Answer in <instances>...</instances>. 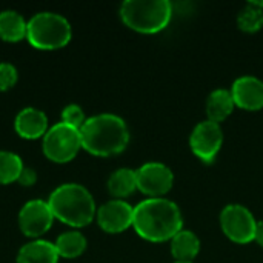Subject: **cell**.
<instances>
[{
    "label": "cell",
    "mask_w": 263,
    "mask_h": 263,
    "mask_svg": "<svg viewBox=\"0 0 263 263\" xmlns=\"http://www.w3.org/2000/svg\"><path fill=\"white\" fill-rule=\"evenodd\" d=\"M133 227L142 239L159 243L171 240L182 231L183 219L174 202L163 197H153L134 208Z\"/></svg>",
    "instance_id": "6da1fadb"
},
{
    "label": "cell",
    "mask_w": 263,
    "mask_h": 263,
    "mask_svg": "<svg viewBox=\"0 0 263 263\" xmlns=\"http://www.w3.org/2000/svg\"><path fill=\"white\" fill-rule=\"evenodd\" d=\"M82 148L100 157L122 153L129 142V131L125 120L116 114H97L85 120L80 128Z\"/></svg>",
    "instance_id": "7a4b0ae2"
},
{
    "label": "cell",
    "mask_w": 263,
    "mask_h": 263,
    "mask_svg": "<svg viewBox=\"0 0 263 263\" xmlns=\"http://www.w3.org/2000/svg\"><path fill=\"white\" fill-rule=\"evenodd\" d=\"M48 205L54 219L74 228L89 225L97 214L91 193L79 183H63L57 186L51 193Z\"/></svg>",
    "instance_id": "3957f363"
},
{
    "label": "cell",
    "mask_w": 263,
    "mask_h": 263,
    "mask_svg": "<svg viewBox=\"0 0 263 263\" xmlns=\"http://www.w3.org/2000/svg\"><path fill=\"white\" fill-rule=\"evenodd\" d=\"M173 6L168 0H126L120 6L123 23L143 34L165 29L171 20Z\"/></svg>",
    "instance_id": "277c9868"
},
{
    "label": "cell",
    "mask_w": 263,
    "mask_h": 263,
    "mask_svg": "<svg viewBox=\"0 0 263 263\" xmlns=\"http://www.w3.org/2000/svg\"><path fill=\"white\" fill-rule=\"evenodd\" d=\"M72 29L69 22L57 14L43 11L32 15L28 22V42L37 49H59L69 43Z\"/></svg>",
    "instance_id": "5b68a950"
},
{
    "label": "cell",
    "mask_w": 263,
    "mask_h": 263,
    "mask_svg": "<svg viewBox=\"0 0 263 263\" xmlns=\"http://www.w3.org/2000/svg\"><path fill=\"white\" fill-rule=\"evenodd\" d=\"M80 148V129L63 122L52 125L43 136V154L55 163H66L72 160Z\"/></svg>",
    "instance_id": "8992f818"
},
{
    "label": "cell",
    "mask_w": 263,
    "mask_h": 263,
    "mask_svg": "<svg viewBox=\"0 0 263 263\" xmlns=\"http://www.w3.org/2000/svg\"><path fill=\"white\" fill-rule=\"evenodd\" d=\"M220 227L223 234L236 243H250L254 240L257 222L251 211L242 205H228L220 213Z\"/></svg>",
    "instance_id": "52a82bcc"
},
{
    "label": "cell",
    "mask_w": 263,
    "mask_h": 263,
    "mask_svg": "<svg viewBox=\"0 0 263 263\" xmlns=\"http://www.w3.org/2000/svg\"><path fill=\"white\" fill-rule=\"evenodd\" d=\"M54 222V214L48 205V202L42 199L29 200L25 203L18 213V227L20 231L26 237H32L34 240L43 236Z\"/></svg>",
    "instance_id": "ba28073f"
},
{
    "label": "cell",
    "mask_w": 263,
    "mask_h": 263,
    "mask_svg": "<svg viewBox=\"0 0 263 263\" xmlns=\"http://www.w3.org/2000/svg\"><path fill=\"white\" fill-rule=\"evenodd\" d=\"M223 143V133L219 123L205 120L196 125L190 136L193 153L202 162H213Z\"/></svg>",
    "instance_id": "9c48e42d"
},
{
    "label": "cell",
    "mask_w": 263,
    "mask_h": 263,
    "mask_svg": "<svg viewBox=\"0 0 263 263\" xmlns=\"http://www.w3.org/2000/svg\"><path fill=\"white\" fill-rule=\"evenodd\" d=\"M136 177L137 190L149 196V199L165 196L174 183L173 171L166 165L159 162H148L142 165L136 171Z\"/></svg>",
    "instance_id": "30bf717a"
},
{
    "label": "cell",
    "mask_w": 263,
    "mask_h": 263,
    "mask_svg": "<svg viewBox=\"0 0 263 263\" xmlns=\"http://www.w3.org/2000/svg\"><path fill=\"white\" fill-rule=\"evenodd\" d=\"M133 220L134 208L122 199L109 200L97 210V222L100 228L109 234H117L128 230L133 227Z\"/></svg>",
    "instance_id": "8fae6325"
},
{
    "label": "cell",
    "mask_w": 263,
    "mask_h": 263,
    "mask_svg": "<svg viewBox=\"0 0 263 263\" xmlns=\"http://www.w3.org/2000/svg\"><path fill=\"white\" fill-rule=\"evenodd\" d=\"M236 106L247 111H257L263 108V82L254 76L239 77L230 89Z\"/></svg>",
    "instance_id": "7c38bea8"
},
{
    "label": "cell",
    "mask_w": 263,
    "mask_h": 263,
    "mask_svg": "<svg viewBox=\"0 0 263 263\" xmlns=\"http://www.w3.org/2000/svg\"><path fill=\"white\" fill-rule=\"evenodd\" d=\"M15 131L20 137L28 139V140H34L39 137H43L46 134L48 128V117L43 111L28 106L23 108L14 122Z\"/></svg>",
    "instance_id": "4fadbf2b"
},
{
    "label": "cell",
    "mask_w": 263,
    "mask_h": 263,
    "mask_svg": "<svg viewBox=\"0 0 263 263\" xmlns=\"http://www.w3.org/2000/svg\"><path fill=\"white\" fill-rule=\"evenodd\" d=\"M59 259L54 243L42 239L23 245L17 254V263H57Z\"/></svg>",
    "instance_id": "5bb4252c"
},
{
    "label": "cell",
    "mask_w": 263,
    "mask_h": 263,
    "mask_svg": "<svg viewBox=\"0 0 263 263\" xmlns=\"http://www.w3.org/2000/svg\"><path fill=\"white\" fill-rule=\"evenodd\" d=\"M236 108L233 94L230 89H216L208 96L206 100V114H208V120L214 122V123H220L223 122L227 117L231 116L233 109Z\"/></svg>",
    "instance_id": "9a60e30c"
},
{
    "label": "cell",
    "mask_w": 263,
    "mask_h": 263,
    "mask_svg": "<svg viewBox=\"0 0 263 263\" xmlns=\"http://www.w3.org/2000/svg\"><path fill=\"white\" fill-rule=\"evenodd\" d=\"M28 22L17 11L6 9L0 12V39L5 42H20L26 39Z\"/></svg>",
    "instance_id": "2e32d148"
},
{
    "label": "cell",
    "mask_w": 263,
    "mask_h": 263,
    "mask_svg": "<svg viewBox=\"0 0 263 263\" xmlns=\"http://www.w3.org/2000/svg\"><path fill=\"white\" fill-rule=\"evenodd\" d=\"M200 251V240L191 231H179L171 239V253L177 262L193 263Z\"/></svg>",
    "instance_id": "e0dca14e"
},
{
    "label": "cell",
    "mask_w": 263,
    "mask_h": 263,
    "mask_svg": "<svg viewBox=\"0 0 263 263\" xmlns=\"http://www.w3.org/2000/svg\"><path fill=\"white\" fill-rule=\"evenodd\" d=\"M136 190H137V177L134 170L120 168L114 171L108 179V191L111 193V196L117 199L128 197Z\"/></svg>",
    "instance_id": "ac0fdd59"
},
{
    "label": "cell",
    "mask_w": 263,
    "mask_h": 263,
    "mask_svg": "<svg viewBox=\"0 0 263 263\" xmlns=\"http://www.w3.org/2000/svg\"><path fill=\"white\" fill-rule=\"evenodd\" d=\"M59 257L63 259H76L83 254L86 250V239L79 231H66L57 237L54 242Z\"/></svg>",
    "instance_id": "d6986e66"
},
{
    "label": "cell",
    "mask_w": 263,
    "mask_h": 263,
    "mask_svg": "<svg viewBox=\"0 0 263 263\" xmlns=\"http://www.w3.org/2000/svg\"><path fill=\"white\" fill-rule=\"evenodd\" d=\"M23 168L20 156L11 151H0V185L17 182Z\"/></svg>",
    "instance_id": "ffe728a7"
},
{
    "label": "cell",
    "mask_w": 263,
    "mask_h": 263,
    "mask_svg": "<svg viewBox=\"0 0 263 263\" xmlns=\"http://www.w3.org/2000/svg\"><path fill=\"white\" fill-rule=\"evenodd\" d=\"M237 25L242 31L245 32H256L263 26V9L256 8L253 5H247L239 17H237Z\"/></svg>",
    "instance_id": "44dd1931"
},
{
    "label": "cell",
    "mask_w": 263,
    "mask_h": 263,
    "mask_svg": "<svg viewBox=\"0 0 263 263\" xmlns=\"http://www.w3.org/2000/svg\"><path fill=\"white\" fill-rule=\"evenodd\" d=\"M85 112L82 109V106L76 105V103H71L68 106L63 108L62 111V122L69 125V126H74L77 129H80L85 123Z\"/></svg>",
    "instance_id": "7402d4cb"
},
{
    "label": "cell",
    "mask_w": 263,
    "mask_h": 263,
    "mask_svg": "<svg viewBox=\"0 0 263 263\" xmlns=\"http://www.w3.org/2000/svg\"><path fill=\"white\" fill-rule=\"evenodd\" d=\"M18 79V72L14 65L11 63H0V91L11 89Z\"/></svg>",
    "instance_id": "603a6c76"
},
{
    "label": "cell",
    "mask_w": 263,
    "mask_h": 263,
    "mask_svg": "<svg viewBox=\"0 0 263 263\" xmlns=\"http://www.w3.org/2000/svg\"><path fill=\"white\" fill-rule=\"evenodd\" d=\"M35 180H37V174H35V171L32 170V168H23V171L20 173V176H18V183L22 185V186H31V185H34L35 183Z\"/></svg>",
    "instance_id": "cb8c5ba5"
},
{
    "label": "cell",
    "mask_w": 263,
    "mask_h": 263,
    "mask_svg": "<svg viewBox=\"0 0 263 263\" xmlns=\"http://www.w3.org/2000/svg\"><path fill=\"white\" fill-rule=\"evenodd\" d=\"M254 240H256L260 247H263V220L262 222H257V228H256Z\"/></svg>",
    "instance_id": "d4e9b609"
},
{
    "label": "cell",
    "mask_w": 263,
    "mask_h": 263,
    "mask_svg": "<svg viewBox=\"0 0 263 263\" xmlns=\"http://www.w3.org/2000/svg\"><path fill=\"white\" fill-rule=\"evenodd\" d=\"M176 263H185V262H176Z\"/></svg>",
    "instance_id": "484cf974"
}]
</instances>
